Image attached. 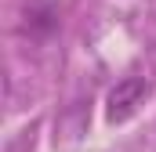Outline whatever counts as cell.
Returning a JSON list of instances; mask_svg holds the SVG:
<instances>
[{"instance_id":"obj_1","label":"cell","mask_w":156,"mask_h":152,"mask_svg":"<svg viewBox=\"0 0 156 152\" xmlns=\"http://www.w3.org/2000/svg\"><path fill=\"white\" fill-rule=\"evenodd\" d=\"M149 91H153V83H149L145 76H127V80H120L116 87L109 91V102H105V119H109V123H127L131 116L145 105Z\"/></svg>"},{"instance_id":"obj_2","label":"cell","mask_w":156,"mask_h":152,"mask_svg":"<svg viewBox=\"0 0 156 152\" xmlns=\"http://www.w3.org/2000/svg\"><path fill=\"white\" fill-rule=\"evenodd\" d=\"M26 18H29V29H33V33H51V29H58L55 7H47V4H44V7H33Z\"/></svg>"}]
</instances>
